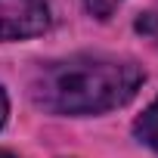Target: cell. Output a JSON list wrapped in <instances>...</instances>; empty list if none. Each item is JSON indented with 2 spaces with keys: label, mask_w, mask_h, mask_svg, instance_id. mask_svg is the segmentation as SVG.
<instances>
[{
  "label": "cell",
  "mask_w": 158,
  "mask_h": 158,
  "mask_svg": "<svg viewBox=\"0 0 158 158\" xmlns=\"http://www.w3.org/2000/svg\"><path fill=\"white\" fill-rule=\"evenodd\" d=\"M6 115H10V102H6V93H3V87H0V127L6 124Z\"/></svg>",
  "instance_id": "obj_6"
},
{
  "label": "cell",
  "mask_w": 158,
  "mask_h": 158,
  "mask_svg": "<svg viewBox=\"0 0 158 158\" xmlns=\"http://www.w3.org/2000/svg\"><path fill=\"white\" fill-rule=\"evenodd\" d=\"M143 68L112 56H71L37 71L31 96L40 109L59 115H99L136 96Z\"/></svg>",
  "instance_id": "obj_1"
},
{
  "label": "cell",
  "mask_w": 158,
  "mask_h": 158,
  "mask_svg": "<svg viewBox=\"0 0 158 158\" xmlns=\"http://www.w3.org/2000/svg\"><path fill=\"white\" fill-rule=\"evenodd\" d=\"M0 158H16V155H10V152H3V149H0Z\"/></svg>",
  "instance_id": "obj_7"
},
{
  "label": "cell",
  "mask_w": 158,
  "mask_h": 158,
  "mask_svg": "<svg viewBox=\"0 0 158 158\" xmlns=\"http://www.w3.org/2000/svg\"><path fill=\"white\" fill-rule=\"evenodd\" d=\"M136 31H139L143 37H149V40L158 44V3H152V6L136 19Z\"/></svg>",
  "instance_id": "obj_4"
},
{
  "label": "cell",
  "mask_w": 158,
  "mask_h": 158,
  "mask_svg": "<svg viewBox=\"0 0 158 158\" xmlns=\"http://www.w3.org/2000/svg\"><path fill=\"white\" fill-rule=\"evenodd\" d=\"M118 3H121V0H84V6H87L96 19H109Z\"/></svg>",
  "instance_id": "obj_5"
},
{
  "label": "cell",
  "mask_w": 158,
  "mask_h": 158,
  "mask_svg": "<svg viewBox=\"0 0 158 158\" xmlns=\"http://www.w3.org/2000/svg\"><path fill=\"white\" fill-rule=\"evenodd\" d=\"M133 133L139 136V143H146L149 149L158 152V99L139 115V121L133 124Z\"/></svg>",
  "instance_id": "obj_3"
},
{
  "label": "cell",
  "mask_w": 158,
  "mask_h": 158,
  "mask_svg": "<svg viewBox=\"0 0 158 158\" xmlns=\"http://www.w3.org/2000/svg\"><path fill=\"white\" fill-rule=\"evenodd\" d=\"M50 25L47 0H0V40L40 34Z\"/></svg>",
  "instance_id": "obj_2"
}]
</instances>
